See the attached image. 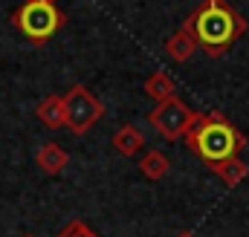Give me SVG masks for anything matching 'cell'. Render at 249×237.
I'll return each mask as SVG.
<instances>
[{
	"instance_id": "cell-1",
	"label": "cell",
	"mask_w": 249,
	"mask_h": 237,
	"mask_svg": "<svg viewBox=\"0 0 249 237\" xmlns=\"http://www.w3.org/2000/svg\"><path fill=\"white\" fill-rule=\"evenodd\" d=\"M186 26L197 41V50L209 58H220L247 32V17L226 0H203L186 17Z\"/></svg>"
},
{
	"instance_id": "cell-2",
	"label": "cell",
	"mask_w": 249,
	"mask_h": 237,
	"mask_svg": "<svg viewBox=\"0 0 249 237\" xmlns=\"http://www.w3.org/2000/svg\"><path fill=\"white\" fill-rule=\"evenodd\" d=\"M183 139H186L188 151L206 168H214L220 162H229V159H235L247 148V136L223 116L220 110L197 113Z\"/></svg>"
},
{
	"instance_id": "cell-3",
	"label": "cell",
	"mask_w": 249,
	"mask_h": 237,
	"mask_svg": "<svg viewBox=\"0 0 249 237\" xmlns=\"http://www.w3.org/2000/svg\"><path fill=\"white\" fill-rule=\"evenodd\" d=\"M64 12L55 3H23L15 15H12V23L35 44V47H44L58 29L64 26Z\"/></svg>"
},
{
	"instance_id": "cell-4",
	"label": "cell",
	"mask_w": 249,
	"mask_h": 237,
	"mask_svg": "<svg viewBox=\"0 0 249 237\" xmlns=\"http://www.w3.org/2000/svg\"><path fill=\"white\" fill-rule=\"evenodd\" d=\"M64 113H67L64 127H70V133H75V136H84V133H90V127H96L102 121L105 104L84 84H75L64 96Z\"/></svg>"
},
{
	"instance_id": "cell-5",
	"label": "cell",
	"mask_w": 249,
	"mask_h": 237,
	"mask_svg": "<svg viewBox=\"0 0 249 237\" xmlns=\"http://www.w3.org/2000/svg\"><path fill=\"white\" fill-rule=\"evenodd\" d=\"M194 116H197V113L188 107L183 99H171V102L157 104V107L148 113V124H151L165 142H177V139H183L188 133Z\"/></svg>"
},
{
	"instance_id": "cell-6",
	"label": "cell",
	"mask_w": 249,
	"mask_h": 237,
	"mask_svg": "<svg viewBox=\"0 0 249 237\" xmlns=\"http://www.w3.org/2000/svg\"><path fill=\"white\" fill-rule=\"evenodd\" d=\"M35 162H38V168H41L44 174L55 177V174H61L64 168L70 165V153L64 151L61 145H55V142H47V145H41V148H38V153H35Z\"/></svg>"
},
{
	"instance_id": "cell-7",
	"label": "cell",
	"mask_w": 249,
	"mask_h": 237,
	"mask_svg": "<svg viewBox=\"0 0 249 237\" xmlns=\"http://www.w3.org/2000/svg\"><path fill=\"white\" fill-rule=\"evenodd\" d=\"M165 52L177 61V64H186V61L194 58V52H197V41H194V35L188 32L186 23H183V26L165 41Z\"/></svg>"
},
{
	"instance_id": "cell-8",
	"label": "cell",
	"mask_w": 249,
	"mask_h": 237,
	"mask_svg": "<svg viewBox=\"0 0 249 237\" xmlns=\"http://www.w3.org/2000/svg\"><path fill=\"white\" fill-rule=\"evenodd\" d=\"M145 93H148L157 104L171 102V99H177V81H174L165 69H157V72L148 75V81H145Z\"/></svg>"
},
{
	"instance_id": "cell-9",
	"label": "cell",
	"mask_w": 249,
	"mask_h": 237,
	"mask_svg": "<svg viewBox=\"0 0 249 237\" xmlns=\"http://www.w3.org/2000/svg\"><path fill=\"white\" fill-rule=\"evenodd\" d=\"M113 151L122 156H136L139 151H145V136L139 133V127L133 124H122L113 133Z\"/></svg>"
},
{
	"instance_id": "cell-10",
	"label": "cell",
	"mask_w": 249,
	"mask_h": 237,
	"mask_svg": "<svg viewBox=\"0 0 249 237\" xmlns=\"http://www.w3.org/2000/svg\"><path fill=\"white\" fill-rule=\"evenodd\" d=\"M35 116L41 118L50 130H58L67 124V113H64V96H47L38 107H35Z\"/></svg>"
},
{
	"instance_id": "cell-11",
	"label": "cell",
	"mask_w": 249,
	"mask_h": 237,
	"mask_svg": "<svg viewBox=\"0 0 249 237\" xmlns=\"http://www.w3.org/2000/svg\"><path fill=\"white\" fill-rule=\"evenodd\" d=\"M214 177L220 179L226 188H238L249 174V165L241 159V156H235V159H229V162H220V165H214V168H209Z\"/></svg>"
},
{
	"instance_id": "cell-12",
	"label": "cell",
	"mask_w": 249,
	"mask_h": 237,
	"mask_svg": "<svg viewBox=\"0 0 249 237\" xmlns=\"http://www.w3.org/2000/svg\"><path fill=\"white\" fill-rule=\"evenodd\" d=\"M139 171H142V177L145 179H165V174L171 171V159H168V153H162V151H148L142 159H139Z\"/></svg>"
},
{
	"instance_id": "cell-13",
	"label": "cell",
	"mask_w": 249,
	"mask_h": 237,
	"mask_svg": "<svg viewBox=\"0 0 249 237\" xmlns=\"http://www.w3.org/2000/svg\"><path fill=\"white\" fill-rule=\"evenodd\" d=\"M55 237H99V235H96L84 220H70V223H67Z\"/></svg>"
},
{
	"instance_id": "cell-14",
	"label": "cell",
	"mask_w": 249,
	"mask_h": 237,
	"mask_svg": "<svg viewBox=\"0 0 249 237\" xmlns=\"http://www.w3.org/2000/svg\"><path fill=\"white\" fill-rule=\"evenodd\" d=\"M26 3H55V0H26Z\"/></svg>"
},
{
	"instance_id": "cell-15",
	"label": "cell",
	"mask_w": 249,
	"mask_h": 237,
	"mask_svg": "<svg viewBox=\"0 0 249 237\" xmlns=\"http://www.w3.org/2000/svg\"><path fill=\"white\" fill-rule=\"evenodd\" d=\"M177 237H197V235H191V232H183V235H177Z\"/></svg>"
}]
</instances>
